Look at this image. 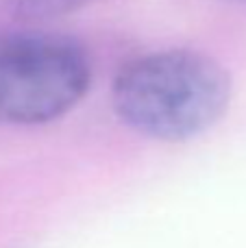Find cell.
<instances>
[{"instance_id": "7a4b0ae2", "label": "cell", "mask_w": 246, "mask_h": 248, "mask_svg": "<svg viewBox=\"0 0 246 248\" xmlns=\"http://www.w3.org/2000/svg\"><path fill=\"white\" fill-rule=\"evenodd\" d=\"M92 83L81 44L50 33L0 35V124L39 126L72 111Z\"/></svg>"}, {"instance_id": "3957f363", "label": "cell", "mask_w": 246, "mask_h": 248, "mask_svg": "<svg viewBox=\"0 0 246 248\" xmlns=\"http://www.w3.org/2000/svg\"><path fill=\"white\" fill-rule=\"evenodd\" d=\"M96 2H100V0H17L15 13L22 20L44 22V20H52V17L77 13Z\"/></svg>"}, {"instance_id": "6da1fadb", "label": "cell", "mask_w": 246, "mask_h": 248, "mask_svg": "<svg viewBox=\"0 0 246 248\" xmlns=\"http://www.w3.org/2000/svg\"><path fill=\"white\" fill-rule=\"evenodd\" d=\"M231 103V74L199 50H159L122 65L111 105L131 131L157 141H187L220 122Z\"/></svg>"}]
</instances>
